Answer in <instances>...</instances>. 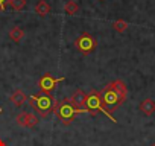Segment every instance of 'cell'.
Here are the masks:
<instances>
[{"mask_svg":"<svg viewBox=\"0 0 155 146\" xmlns=\"http://www.w3.org/2000/svg\"><path fill=\"white\" fill-rule=\"evenodd\" d=\"M8 5L14 11H23L26 6V0H8Z\"/></svg>","mask_w":155,"mask_h":146,"instance_id":"15","label":"cell"},{"mask_svg":"<svg viewBox=\"0 0 155 146\" xmlns=\"http://www.w3.org/2000/svg\"><path fill=\"white\" fill-rule=\"evenodd\" d=\"M113 28H114V31H117V32H125V31L128 29V23H126L125 20H116V22L113 23Z\"/></svg>","mask_w":155,"mask_h":146,"instance_id":"16","label":"cell"},{"mask_svg":"<svg viewBox=\"0 0 155 146\" xmlns=\"http://www.w3.org/2000/svg\"><path fill=\"white\" fill-rule=\"evenodd\" d=\"M101 98H102V102H104V107L107 111H110L113 114V111L120 105V101H119V96L116 95L111 82L107 84L102 90H101Z\"/></svg>","mask_w":155,"mask_h":146,"instance_id":"4","label":"cell"},{"mask_svg":"<svg viewBox=\"0 0 155 146\" xmlns=\"http://www.w3.org/2000/svg\"><path fill=\"white\" fill-rule=\"evenodd\" d=\"M17 123L20 125V126H23V128H34L40 120H38V117L34 114V113H28V111H21L18 116H17Z\"/></svg>","mask_w":155,"mask_h":146,"instance_id":"7","label":"cell"},{"mask_svg":"<svg viewBox=\"0 0 155 146\" xmlns=\"http://www.w3.org/2000/svg\"><path fill=\"white\" fill-rule=\"evenodd\" d=\"M6 6H8V0H0V11L5 12L6 11Z\"/></svg>","mask_w":155,"mask_h":146,"instance_id":"17","label":"cell"},{"mask_svg":"<svg viewBox=\"0 0 155 146\" xmlns=\"http://www.w3.org/2000/svg\"><path fill=\"white\" fill-rule=\"evenodd\" d=\"M74 46H76V49L79 50L81 53L88 55V53H91V52L96 49V40H94V37H93L91 34L84 32V34H81L79 37L76 38Z\"/></svg>","mask_w":155,"mask_h":146,"instance_id":"5","label":"cell"},{"mask_svg":"<svg viewBox=\"0 0 155 146\" xmlns=\"http://www.w3.org/2000/svg\"><path fill=\"white\" fill-rule=\"evenodd\" d=\"M53 113L56 114V117L64 123V125H70L73 122V119L81 114V113H88V110H79V108H74L68 99H64L62 102H56Z\"/></svg>","mask_w":155,"mask_h":146,"instance_id":"2","label":"cell"},{"mask_svg":"<svg viewBox=\"0 0 155 146\" xmlns=\"http://www.w3.org/2000/svg\"><path fill=\"white\" fill-rule=\"evenodd\" d=\"M85 107H87V110H88V113H90V114H93V116H94V114H97V113H104L107 117H110V119H111V122L117 123L116 117H114L110 111H107V110H105L104 102H102V98H101V91L93 90V91L87 93V102H85Z\"/></svg>","mask_w":155,"mask_h":146,"instance_id":"3","label":"cell"},{"mask_svg":"<svg viewBox=\"0 0 155 146\" xmlns=\"http://www.w3.org/2000/svg\"><path fill=\"white\" fill-rule=\"evenodd\" d=\"M68 101H70V104H71L74 108H79V110H87V107H85V102H87V95H85V91H82L81 88H78V90L71 95V98H68Z\"/></svg>","mask_w":155,"mask_h":146,"instance_id":"8","label":"cell"},{"mask_svg":"<svg viewBox=\"0 0 155 146\" xmlns=\"http://www.w3.org/2000/svg\"><path fill=\"white\" fill-rule=\"evenodd\" d=\"M35 12L40 15V17H46L49 12H50V5L47 2H44V0H41V2L37 3L35 6Z\"/></svg>","mask_w":155,"mask_h":146,"instance_id":"12","label":"cell"},{"mask_svg":"<svg viewBox=\"0 0 155 146\" xmlns=\"http://www.w3.org/2000/svg\"><path fill=\"white\" fill-rule=\"evenodd\" d=\"M111 85H113L116 95L119 96L120 104H123V102L126 101V98H128V88H126V84H125L122 79H117V81H113Z\"/></svg>","mask_w":155,"mask_h":146,"instance_id":"9","label":"cell"},{"mask_svg":"<svg viewBox=\"0 0 155 146\" xmlns=\"http://www.w3.org/2000/svg\"><path fill=\"white\" fill-rule=\"evenodd\" d=\"M0 146H8V144H6V143L2 140V138H0Z\"/></svg>","mask_w":155,"mask_h":146,"instance_id":"18","label":"cell"},{"mask_svg":"<svg viewBox=\"0 0 155 146\" xmlns=\"http://www.w3.org/2000/svg\"><path fill=\"white\" fill-rule=\"evenodd\" d=\"M23 37H25V32H23V29H20L18 26H15V28H12V29L9 31V38H11L14 43H20Z\"/></svg>","mask_w":155,"mask_h":146,"instance_id":"13","label":"cell"},{"mask_svg":"<svg viewBox=\"0 0 155 146\" xmlns=\"http://www.w3.org/2000/svg\"><path fill=\"white\" fill-rule=\"evenodd\" d=\"M64 11L68 15H74V14L79 12V5H78V2H74V0H68V2L65 3V6H64Z\"/></svg>","mask_w":155,"mask_h":146,"instance_id":"14","label":"cell"},{"mask_svg":"<svg viewBox=\"0 0 155 146\" xmlns=\"http://www.w3.org/2000/svg\"><path fill=\"white\" fill-rule=\"evenodd\" d=\"M9 101L15 105V107H21L26 101H28V95L23 91V90H15L12 95H11V98H9Z\"/></svg>","mask_w":155,"mask_h":146,"instance_id":"10","label":"cell"},{"mask_svg":"<svg viewBox=\"0 0 155 146\" xmlns=\"http://www.w3.org/2000/svg\"><path fill=\"white\" fill-rule=\"evenodd\" d=\"M150 146H155V143H153V144H150Z\"/></svg>","mask_w":155,"mask_h":146,"instance_id":"20","label":"cell"},{"mask_svg":"<svg viewBox=\"0 0 155 146\" xmlns=\"http://www.w3.org/2000/svg\"><path fill=\"white\" fill-rule=\"evenodd\" d=\"M65 78H53L50 73H44V75L40 78V81H38V85H40V88H41V91L43 93H50V91H53L55 90V87L59 84V82H62Z\"/></svg>","mask_w":155,"mask_h":146,"instance_id":"6","label":"cell"},{"mask_svg":"<svg viewBox=\"0 0 155 146\" xmlns=\"http://www.w3.org/2000/svg\"><path fill=\"white\" fill-rule=\"evenodd\" d=\"M3 113V108H0V114H2Z\"/></svg>","mask_w":155,"mask_h":146,"instance_id":"19","label":"cell"},{"mask_svg":"<svg viewBox=\"0 0 155 146\" xmlns=\"http://www.w3.org/2000/svg\"><path fill=\"white\" fill-rule=\"evenodd\" d=\"M138 110H140L143 114H146V116L153 114V113H155V101H152V99H149V98L144 99V101H141Z\"/></svg>","mask_w":155,"mask_h":146,"instance_id":"11","label":"cell"},{"mask_svg":"<svg viewBox=\"0 0 155 146\" xmlns=\"http://www.w3.org/2000/svg\"><path fill=\"white\" fill-rule=\"evenodd\" d=\"M29 104L31 107L37 111V114L43 119H46L55 108L56 105V101L55 98L50 95V93H37V95H32L29 96Z\"/></svg>","mask_w":155,"mask_h":146,"instance_id":"1","label":"cell"}]
</instances>
